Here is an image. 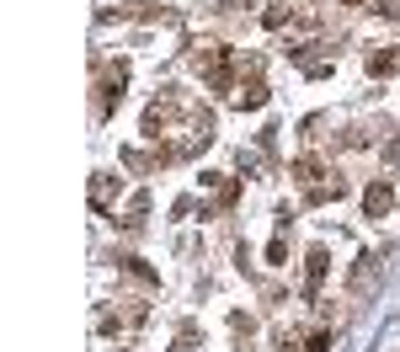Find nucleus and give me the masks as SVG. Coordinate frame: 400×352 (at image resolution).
Masks as SVG:
<instances>
[{
  "mask_svg": "<svg viewBox=\"0 0 400 352\" xmlns=\"http://www.w3.org/2000/svg\"><path fill=\"white\" fill-rule=\"evenodd\" d=\"M326 267H331V256H326V246H315L310 256H304V293H320V283H326Z\"/></svg>",
  "mask_w": 400,
  "mask_h": 352,
  "instance_id": "f257e3e1",
  "label": "nucleus"
},
{
  "mask_svg": "<svg viewBox=\"0 0 400 352\" xmlns=\"http://www.w3.org/2000/svg\"><path fill=\"white\" fill-rule=\"evenodd\" d=\"M390 203H395V192H390L384 182H374L368 192H363V214H368V219H379V214H390Z\"/></svg>",
  "mask_w": 400,
  "mask_h": 352,
  "instance_id": "f03ea898",
  "label": "nucleus"
},
{
  "mask_svg": "<svg viewBox=\"0 0 400 352\" xmlns=\"http://www.w3.org/2000/svg\"><path fill=\"white\" fill-rule=\"evenodd\" d=\"M374 278H379V256L368 251V256H358V267H352V293H363Z\"/></svg>",
  "mask_w": 400,
  "mask_h": 352,
  "instance_id": "7ed1b4c3",
  "label": "nucleus"
},
{
  "mask_svg": "<svg viewBox=\"0 0 400 352\" xmlns=\"http://www.w3.org/2000/svg\"><path fill=\"white\" fill-rule=\"evenodd\" d=\"M395 64H400L395 48H379V54H368V75H395Z\"/></svg>",
  "mask_w": 400,
  "mask_h": 352,
  "instance_id": "20e7f679",
  "label": "nucleus"
},
{
  "mask_svg": "<svg viewBox=\"0 0 400 352\" xmlns=\"http://www.w3.org/2000/svg\"><path fill=\"white\" fill-rule=\"evenodd\" d=\"M235 102H240V107H261V102H267V85H261V81H251V85H246V91L235 96Z\"/></svg>",
  "mask_w": 400,
  "mask_h": 352,
  "instance_id": "39448f33",
  "label": "nucleus"
},
{
  "mask_svg": "<svg viewBox=\"0 0 400 352\" xmlns=\"http://www.w3.org/2000/svg\"><path fill=\"white\" fill-rule=\"evenodd\" d=\"M288 17H294V6H272V11H267V17H261V21H267V27H283V21H288Z\"/></svg>",
  "mask_w": 400,
  "mask_h": 352,
  "instance_id": "423d86ee",
  "label": "nucleus"
},
{
  "mask_svg": "<svg viewBox=\"0 0 400 352\" xmlns=\"http://www.w3.org/2000/svg\"><path fill=\"white\" fill-rule=\"evenodd\" d=\"M283 256H288V246H283V235H278V240H272V246H267V262H272V267H278Z\"/></svg>",
  "mask_w": 400,
  "mask_h": 352,
  "instance_id": "0eeeda50",
  "label": "nucleus"
},
{
  "mask_svg": "<svg viewBox=\"0 0 400 352\" xmlns=\"http://www.w3.org/2000/svg\"><path fill=\"white\" fill-rule=\"evenodd\" d=\"M326 347H331V336H326V331H315V336H310V352H326Z\"/></svg>",
  "mask_w": 400,
  "mask_h": 352,
  "instance_id": "6e6552de",
  "label": "nucleus"
},
{
  "mask_svg": "<svg viewBox=\"0 0 400 352\" xmlns=\"http://www.w3.org/2000/svg\"><path fill=\"white\" fill-rule=\"evenodd\" d=\"M177 352H192V347H187V342H177Z\"/></svg>",
  "mask_w": 400,
  "mask_h": 352,
  "instance_id": "1a4fd4ad",
  "label": "nucleus"
},
{
  "mask_svg": "<svg viewBox=\"0 0 400 352\" xmlns=\"http://www.w3.org/2000/svg\"><path fill=\"white\" fill-rule=\"evenodd\" d=\"M341 6H358V0H341Z\"/></svg>",
  "mask_w": 400,
  "mask_h": 352,
  "instance_id": "9d476101",
  "label": "nucleus"
}]
</instances>
